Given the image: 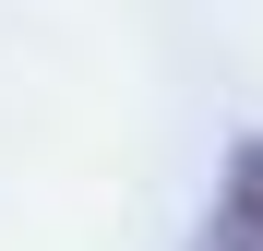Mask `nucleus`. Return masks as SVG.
<instances>
[{"label": "nucleus", "instance_id": "nucleus-1", "mask_svg": "<svg viewBox=\"0 0 263 251\" xmlns=\"http://www.w3.org/2000/svg\"><path fill=\"white\" fill-rule=\"evenodd\" d=\"M192 251H263V132L228 144V180H215V216H203Z\"/></svg>", "mask_w": 263, "mask_h": 251}]
</instances>
